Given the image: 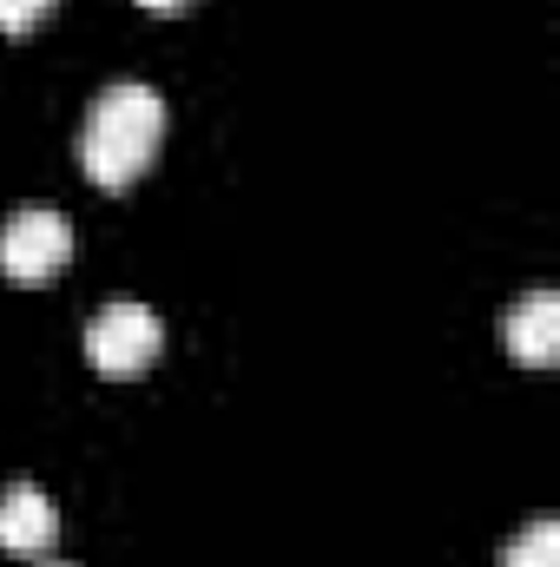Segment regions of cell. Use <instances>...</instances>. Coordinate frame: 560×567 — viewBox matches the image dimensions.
Returning <instances> with one entry per match:
<instances>
[{"instance_id":"277c9868","label":"cell","mask_w":560,"mask_h":567,"mask_svg":"<svg viewBox=\"0 0 560 567\" xmlns=\"http://www.w3.org/2000/svg\"><path fill=\"white\" fill-rule=\"evenodd\" d=\"M53 535H60L53 495H46L40 482H7V488H0V548H7L13 561H46Z\"/></svg>"},{"instance_id":"8992f818","label":"cell","mask_w":560,"mask_h":567,"mask_svg":"<svg viewBox=\"0 0 560 567\" xmlns=\"http://www.w3.org/2000/svg\"><path fill=\"white\" fill-rule=\"evenodd\" d=\"M501 567H560V522H528L508 548H501Z\"/></svg>"},{"instance_id":"6da1fadb","label":"cell","mask_w":560,"mask_h":567,"mask_svg":"<svg viewBox=\"0 0 560 567\" xmlns=\"http://www.w3.org/2000/svg\"><path fill=\"white\" fill-rule=\"evenodd\" d=\"M165 140V100L139 86V80H120L106 86L93 106H86V126H80V172L100 185V192H120L133 185L152 152Z\"/></svg>"},{"instance_id":"3957f363","label":"cell","mask_w":560,"mask_h":567,"mask_svg":"<svg viewBox=\"0 0 560 567\" xmlns=\"http://www.w3.org/2000/svg\"><path fill=\"white\" fill-rule=\"evenodd\" d=\"M73 258V225L53 205H20L0 225V271L13 284H46L60 265Z\"/></svg>"},{"instance_id":"ba28073f","label":"cell","mask_w":560,"mask_h":567,"mask_svg":"<svg viewBox=\"0 0 560 567\" xmlns=\"http://www.w3.org/2000/svg\"><path fill=\"white\" fill-rule=\"evenodd\" d=\"M139 7H152V13H172V7H185V0H139Z\"/></svg>"},{"instance_id":"52a82bcc","label":"cell","mask_w":560,"mask_h":567,"mask_svg":"<svg viewBox=\"0 0 560 567\" xmlns=\"http://www.w3.org/2000/svg\"><path fill=\"white\" fill-rule=\"evenodd\" d=\"M53 13V0H0V33H33Z\"/></svg>"},{"instance_id":"7a4b0ae2","label":"cell","mask_w":560,"mask_h":567,"mask_svg":"<svg viewBox=\"0 0 560 567\" xmlns=\"http://www.w3.org/2000/svg\"><path fill=\"white\" fill-rule=\"evenodd\" d=\"M158 343H165L158 310H145V303H133V297L106 303V310L86 323V357H93L100 377H139V370H152Z\"/></svg>"},{"instance_id":"5b68a950","label":"cell","mask_w":560,"mask_h":567,"mask_svg":"<svg viewBox=\"0 0 560 567\" xmlns=\"http://www.w3.org/2000/svg\"><path fill=\"white\" fill-rule=\"evenodd\" d=\"M501 343H508V357H521V363H535V370H548L560 357V290H528L521 303H508V317H501Z\"/></svg>"},{"instance_id":"9c48e42d","label":"cell","mask_w":560,"mask_h":567,"mask_svg":"<svg viewBox=\"0 0 560 567\" xmlns=\"http://www.w3.org/2000/svg\"><path fill=\"white\" fill-rule=\"evenodd\" d=\"M40 567H60V561H40Z\"/></svg>"}]
</instances>
